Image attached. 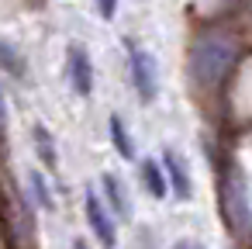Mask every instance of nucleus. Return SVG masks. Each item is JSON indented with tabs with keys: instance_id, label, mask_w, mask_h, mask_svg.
I'll return each instance as SVG.
<instances>
[{
	"instance_id": "0eeeda50",
	"label": "nucleus",
	"mask_w": 252,
	"mask_h": 249,
	"mask_svg": "<svg viewBox=\"0 0 252 249\" xmlns=\"http://www.w3.org/2000/svg\"><path fill=\"white\" fill-rule=\"evenodd\" d=\"M104 194H107V201H111V208L121 214V218H128L131 214V204H128V194H125V187H121V180L114 177V173H104Z\"/></svg>"
},
{
	"instance_id": "4468645a",
	"label": "nucleus",
	"mask_w": 252,
	"mask_h": 249,
	"mask_svg": "<svg viewBox=\"0 0 252 249\" xmlns=\"http://www.w3.org/2000/svg\"><path fill=\"white\" fill-rule=\"evenodd\" d=\"M176 249H187V246H176Z\"/></svg>"
},
{
	"instance_id": "f03ea898",
	"label": "nucleus",
	"mask_w": 252,
	"mask_h": 249,
	"mask_svg": "<svg viewBox=\"0 0 252 249\" xmlns=\"http://www.w3.org/2000/svg\"><path fill=\"white\" fill-rule=\"evenodd\" d=\"M83 208H87V221H90L94 235L100 239V246H104V249H114V246H118V228H114V218H111V211L100 204L97 190H87V197H83Z\"/></svg>"
},
{
	"instance_id": "9d476101",
	"label": "nucleus",
	"mask_w": 252,
	"mask_h": 249,
	"mask_svg": "<svg viewBox=\"0 0 252 249\" xmlns=\"http://www.w3.org/2000/svg\"><path fill=\"white\" fill-rule=\"evenodd\" d=\"M0 66H4L7 73H14V76H21V73H25V66H21V59L11 52V45H0Z\"/></svg>"
},
{
	"instance_id": "1a4fd4ad",
	"label": "nucleus",
	"mask_w": 252,
	"mask_h": 249,
	"mask_svg": "<svg viewBox=\"0 0 252 249\" xmlns=\"http://www.w3.org/2000/svg\"><path fill=\"white\" fill-rule=\"evenodd\" d=\"M35 145H38L42 163H45V166H56V149H52V139H49V132H45L42 125L35 128Z\"/></svg>"
},
{
	"instance_id": "39448f33",
	"label": "nucleus",
	"mask_w": 252,
	"mask_h": 249,
	"mask_svg": "<svg viewBox=\"0 0 252 249\" xmlns=\"http://www.w3.org/2000/svg\"><path fill=\"white\" fill-rule=\"evenodd\" d=\"M162 166H166V177H169V183H173L176 197H180V201H187V197H190V177H187L183 159H180L176 152H166V156H162Z\"/></svg>"
},
{
	"instance_id": "20e7f679",
	"label": "nucleus",
	"mask_w": 252,
	"mask_h": 249,
	"mask_svg": "<svg viewBox=\"0 0 252 249\" xmlns=\"http://www.w3.org/2000/svg\"><path fill=\"white\" fill-rule=\"evenodd\" d=\"M69 83L80 97H87L94 90V63L83 45H69Z\"/></svg>"
},
{
	"instance_id": "f257e3e1",
	"label": "nucleus",
	"mask_w": 252,
	"mask_h": 249,
	"mask_svg": "<svg viewBox=\"0 0 252 249\" xmlns=\"http://www.w3.org/2000/svg\"><path fill=\"white\" fill-rule=\"evenodd\" d=\"M238 38L231 32H221V28H207L193 38L190 45V73L200 87H221L224 76L235 70L238 63Z\"/></svg>"
},
{
	"instance_id": "7ed1b4c3",
	"label": "nucleus",
	"mask_w": 252,
	"mask_h": 249,
	"mask_svg": "<svg viewBox=\"0 0 252 249\" xmlns=\"http://www.w3.org/2000/svg\"><path fill=\"white\" fill-rule=\"evenodd\" d=\"M131 83L138 90L142 101H156L159 94V73H156V59L145 49H131Z\"/></svg>"
},
{
	"instance_id": "6e6552de",
	"label": "nucleus",
	"mask_w": 252,
	"mask_h": 249,
	"mask_svg": "<svg viewBox=\"0 0 252 249\" xmlns=\"http://www.w3.org/2000/svg\"><path fill=\"white\" fill-rule=\"evenodd\" d=\"M111 139H114V149L125 156V159H131L135 156V149H131V139H128V128H125V121L114 114L111 118Z\"/></svg>"
},
{
	"instance_id": "ddd939ff",
	"label": "nucleus",
	"mask_w": 252,
	"mask_h": 249,
	"mask_svg": "<svg viewBox=\"0 0 252 249\" xmlns=\"http://www.w3.org/2000/svg\"><path fill=\"white\" fill-rule=\"evenodd\" d=\"M73 249H87V246H83V242H73Z\"/></svg>"
},
{
	"instance_id": "9b49d317",
	"label": "nucleus",
	"mask_w": 252,
	"mask_h": 249,
	"mask_svg": "<svg viewBox=\"0 0 252 249\" xmlns=\"http://www.w3.org/2000/svg\"><path fill=\"white\" fill-rule=\"evenodd\" d=\"M32 187H35V194H38V204H42V208H52V197H49V190H45L42 173H32Z\"/></svg>"
},
{
	"instance_id": "f8f14e48",
	"label": "nucleus",
	"mask_w": 252,
	"mask_h": 249,
	"mask_svg": "<svg viewBox=\"0 0 252 249\" xmlns=\"http://www.w3.org/2000/svg\"><path fill=\"white\" fill-rule=\"evenodd\" d=\"M97 11H100L104 21H111V18L118 14V0H97Z\"/></svg>"
},
{
	"instance_id": "423d86ee",
	"label": "nucleus",
	"mask_w": 252,
	"mask_h": 249,
	"mask_svg": "<svg viewBox=\"0 0 252 249\" xmlns=\"http://www.w3.org/2000/svg\"><path fill=\"white\" fill-rule=\"evenodd\" d=\"M142 180H145V187H149L152 197H166L169 180H166V170H162L156 159H142Z\"/></svg>"
}]
</instances>
